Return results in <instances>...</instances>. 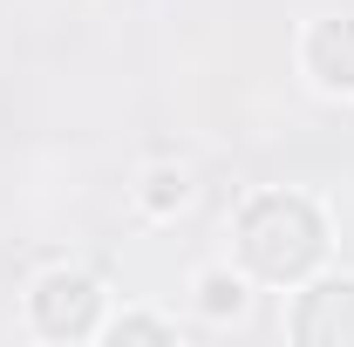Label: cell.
<instances>
[{
    "label": "cell",
    "instance_id": "4",
    "mask_svg": "<svg viewBox=\"0 0 354 347\" xmlns=\"http://www.w3.org/2000/svg\"><path fill=\"white\" fill-rule=\"evenodd\" d=\"M307 75L327 95H354V21H320L307 35Z\"/></svg>",
    "mask_w": 354,
    "mask_h": 347
},
{
    "label": "cell",
    "instance_id": "1",
    "mask_svg": "<svg viewBox=\"0 0 354 347\" xmlns=\"http://www.w3.org/2000/svg\"><path fill=\"white\" fill-rule=\"evenodd\" d=\"M320 252H327V225L313 212V198H300V191H266V198L245 205V218H239V259L252 265L259 279L293 286V279L313 272Z\"/></svg>",
    "mask_w": 354,
    "mask_h": 347
},
{
    "label": "cell",
    "instance_id": "6",
    "mask_svg": "<svg viewBox=\"0 0 354 347\" xmlns=\"http://www.w3.org/2000/svg\"><path fill=\"white\" fill-rule=\"evenodd\" d=\"M198 306H205L212 320L239 313V306H245V279H239V272H205V279H198Z\"/></svg>",
    "mask_w": 354,
    "mask_h": 347
},
{
    "label": "cell",
    "instance_id": "2",
    "mask_svg": "<svg viewBox=\"0 0 354 347\" xmlns=\"http://www.w3.org/2000/svg\"><path fill=\"white\" fill-rule=\"evenodd\" d=\"M28 313H35V327H41L48 341H88L102 327V286L88 272H75V265H55V272L35 279Z\"/></svg>",
    "mask_w": 354,
    "mask_h": 347
},
{
    "label": "cell",
    "instance_id": "5",
    "mask_svg": "<svg viewBox=\"0 0 354 347\" xmlns=\"http://www.w3.org/2000/svg\"><path fill=\"white\" fill-rule=\"evenodd\" d=\"M191 198V177L177 171V164H157V171L143 177V212H157V218H171L177 205Z\"/></svg>",
    "mask_w": 354,
    "mask_h": 347
},
{
    "label": "cell",
    "instance_id": "7",
    "mask_svg": "<svg viewBox=\"0 0 354 347\" xmlns=\"http://www.w3.org/2000/svg\"><path fill=\"white\" fill-rule=\"evenodd\" d=\"M109 334H116V341H177L171 320H150V313H130V320H116Z\"/></svg>",
    "mask_w": 354,
    "mask_h": 347
},
{
    "label": "cell",
    "instance_id": "3",
    "mask_svg": "<svg viewBox=\"0 0 354 347\" xmlns=\"http://www.w3.org/2000/svg\"><path fill=\"white\" fill-rule=\"evenodd\" d=\"M293 341L307 347H354V272L307 286V300L293 313Z\"/></svg>",
    "mask_w": 354,
    "mask_h": 347
}]
</instances>
